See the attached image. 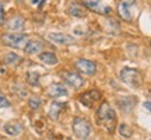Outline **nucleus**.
Returning <instances> with one entry per match:
<instances>
[{"instance_id": "aec40b11", "label": "nucleus", "mask_w": 151, "mask_h": 140, "mask_svg": "<svg viewBox=\"0 0 151 140\" xmlns=\"http://www.w3.org/2000/svg\"><path fill=\"white\" fill-rule=\"evenodd\" d=\"M28 105H29V108H31V109L37 111V109H39V108H41L42 101H41L38 97H31L29 100H28Z\"/></svg>"}, {"instance_id": "412c9836", "label": "nucleus", "mask_w": 151, "mask_h": 140, "mask_svg": "<svg viewBox=\"0 0 151 140\" xmlns=\"http://www.w3.org/2000/svg\"><path fill=\"white\" fill-rule=\"evenodd\" d=\"M27 81L31 86H37L38 83H39V74L35 73V71H29L27 74Z\"/></svg>"}, {"instance_id": "f257e3e1", "label": "nucleus", "mask_w": 151, "mask_h": 140, "mask_svg": "<svg viewBox=\"0 0 151 140\" xmlns=\"http://www.w3.org/2000/svg\"><path fill=\"white\" fill-rule=\"evenodd\" d=\"M95 118H97L98 125L104 126L109 133H112L115 130V128H116V115H115V111H113L112 107L108 102L101 104V107L98 108L97 111Z\"/></svg>"}, {"instance_id": "f03ea898", "label": "nucleus", "mask_w": 151, "mask_h": 140, "mask_svg": "<svg viewBox=\"0 0 151 140\" xmlns=\"http://www.w3.org/2000/svg\"><path fill=\"white\" fill-rule=\"evenodd\" d=\"M120 80L123 81V83H126L127 86L137 88V87L141 84L143 77H141V73L137 69L124 67V69H122V71H120Z\"/></svg>"}, {"instance_id": "39448f33", "label": "nucleus", "mask_w": 151, "mask_h": 140, "mask_svg": "<svg viewBox=\"0 0 151 140\" xmlns=\"http://www.w3.org/2000/svg\"><path fill=\"white\" fill-rule=\"evenodd\" d=\"M134 4H136V0H122L119 3V7H118V11L120 17L126 20V21H130L133 18V9H134Z\"/></svg>"}, {"instance_id": "2eb2a0df", "label": "nucleus", "mask_w": 151, "mask_h": 140, "mask_svg": "<svg viewBox=\"0 0 151 140\" xmlns=\"http://www.w3.org/2000/svg\"><path fill=\"white\" fill-rule=\"evenodd\" d=\"M67 13L73 17H84L86 16V10H84L78 3H70L69 7H67Z\"/></svg>"}, {"instance_id": "9b49d317", "label": "nucleus", "mask_w": 151, "mask_h": 140, "mask_svg": "<svg viewBox=\"0 0 151 140\" xmlns=\"http://www.w3.org/2000/svg\"><path fill=\"white\" fill-rule=\"evenodd\" d=\"M4 132L10 136H18L22 132V125L18 123V122H14V121L7 122L4 125Z\"/></svg>"}, {"instance_id": "1a4fd4ad", "label": "nucleus", "mask_w": 151, "mask_h": 140, "mask_svg": "<svg viewBox=\"0 0 151 140\" xmlns=\"http://www.w3.org/2000/svg\"><path fill=\"white\" fill-rule=\"evenodd\" d=\"M84 4L87 6V9L95 11V13H99V14H104V16L111 13V7L102 4L99 0H84Z\"/></svg>"}, {"instance_id": "9d476101", "label": "nucleus", "mask_w": 151, "mask_h": 140, "mask_svg": "<svg viewBox=\"0 0 151 140\" xmlns=\"http://www.w3.org/2000/svg\"><path fill=\"white\" fill-rule=\"evenodd\" d=\"M62 76H63V79H65L66 83H67L69 86L74 87V88H80V87L84 84L83 77H81L80 74L74 73V71H65Z\"/></svg>"}, {"instance_id": "0eeeda50", "label": "nucleus", "mask_w": 151, "mask_h": 140, "mask_svg": "<svg viewBox=\"0 0 151 140\" xmlns=\"http://www.w3.org/2000/svg\"><path fill=\"white\" fill-rule=\"evenodd\" d=\"M99 98H101V92L98 90H90V91H87L80 95V102L88 108H92Z\"/></svg>"}, {"instance_id": "a211bd4d", "label": "nucleus", "mask_w": 151, "mask_h": 140, "mask_svg": "<svg viewBox=\"0 0 151 140\" xmlns=\"http://www.w3.org/2000/svg\"><path fill=\"white\" fill-rule=\"evenodd\" d=\"M20 56L17 53H14V52H10V53H7L4 56V62H6V65H9V66H14L16 63H18L20 62Z\"/></svg>"}, {"instance_id": "4468645a", "label": "nucleus", "mask_w": 151, "mask_h": 140, "mask_svg": "<svg viewBox=\"0 0 151 140\" xmlns=\"http://www.w3.org/2000/svg\"><path fill=\"white\" fill-rule=\"evenodd\" d=\"M39 60L48 66H53L58 63V58H56V55L53 52H42L39 55Z\"/></svg>"}, {"instance_id": "20e7f679", "label": "nucleus", "mask_w": 151, "mask_h": 140, "mask_svg": "<svg viewBox=\"0 0 151 140\" xmlns=\"http://www.w3.org/2000/svg\"><path fill=\"white\" fill-rule=\"evenodd\" d=\"M28 37L25 34L21 32H11V34H6L3 37V41H4L6 45H9L11 48H21L22 43L27 42Z\"/></svg>"}, {"instance_id": "b1692460", "label": "nucleus", "mask_w": 151, "mask_h": 140, "mask_svg": "<svg viewBox=\"0 0 151 140\" xmlns=\"http://www.w3.org/2000/svg\"><path fill=\"white\" fill-rule=\"evenodd\" d=\"M144 108H146V109H148V111L151 112V102H144Z\"/></svg>"}, {"instance_id": "7ed1b4c3", "label": "nucleus", "mask_w": 151, "mask_h": 140, "mask_svg": "<svg viewBox=\"0 0 151 140\" xmlns=\"http://www.w3.org/2000/svg\"><path fill=\"white\" fill-rule=\"evenodd\" d=\"M73 132L76 133L77 137L86 140V139H88V137L91 136L92 128H91V125L88 123L86 119L74 118V121H73Z\"/></svg>"}, {"instance_id": "423d86ee", "label": "nucleus", "mask_w": 151, "mask_h": 140, "mask_svg": "<svg viewBox=\"0 0 151 140\" xmlns=\"http://www.w3.org/2000/svg\"><path fill=\"white\" fill-rule=\"evenodd\" d=\"M46 38H48V41H50L52 43H56V45H71V43H74V38L62 32H49Z\"/></svg>"}, {"instance_id": "f8f14e48", "label": "nucleus", "mask_w": 151, "mask_h": 140, "mask_svg": "<svg viewBox=\"0 0 151 140\" xmlns=\"http://www.w3.org/2000/svg\"><path fill=\"white\" fill-rule=\"evenodd\" d=\"M48 94L50 97H62V95H67V90L65 88L63 84H60V83H55L52 86L48 88Z\"/></svg>"}, {"instance_id": "6e6552de", "label": "nucleus", "mask_w": 151, "mask_h": 140, "mask_svg": "<svg viewBox=\"0 0 151 140\" xmlns=\"http://www.w3.org/2000/svg\"><path fill=\"white\" fill-rule=\"evenodd\" d=\"M76 67L80 70L81 73H84V74H87V76L95 74V71H97V65H95L94 62L87 60V59L76 60Z\"/></svg>"}, {"instance_id": "393cba45", "label": "nucleus", "mask_w": 151, "mask_h": 140, "mask_svg": "<svg viewBox=\"0 0 151 140\" xmlns=\"http://www.w3.org/2000/svg\"><path fill=\"white\" fill-rule=\"evenodd\" d=\"M150 97H151V90H150Z\"/></svg>"}, {"instance_id": "dca6fc26", "label": "nucleus", "mask_w": 151, "mask_h": 140, "mask_svg": "<svg viewBox=\"0 0 151 140\" xmlns=\"http://www.w3.org/2000/svg\"><path fill=\"white\" fill-rule=\"evenodd\" d=\"M7 27L11 31H21L22 27H24V18L22 17H13L10 21L7 22Z\"/></svg>"}, {"instance_id": "6ab92c4d", "label": "nucleus", "mask_w": 151, "mask_h": 140, "mask_svg": "<svg viewBox=\"0 0 151 140\" xmlns=\"http://www.w3.org/2000/svg\"><path fill=\"white\" fill-rule=\"evenodd\" d=\"M119 133L123 136V137H132V135H133V130H132V128H130L129 125L122 123L120 126H119Z\"/></svg>"}, {"instance_id": "f3484780", "label": "nucleus", "mask_w": 151, "mask_h": 140, "mask_svg": "<svg viewBox=\"0 0 151 140\" xmlns=\"http://www.w3.org/2000/svg\"><path fill=\"white\" fill-rule=\"evenodd\" d=\"M63 104L62 102H52V105L49 107V111H48V113H49V116L52 119H58L59 118V115H60V112L63 111Z\"/></svg>"}, {"instance_id": "4be33fe9", "label": "nucleus", "mask_w": 151, "mask_h": 140, "mask_svg": "<svg viewBox=\"0 0 151 140\" xmlns=\"http://www.w3.org/2000/svg\"><path fill=\"white\" fill-rule=\"evenodd\" d=\"M7 107H10V101L0 92V108H7Z\"/></svg>"}, {"instance_id": "ddd939ff", "label": "nucleus", "mask_w": 151, "mask_h": 140, "mask_svg": "<svg viewBox=\"0 0 151 140\" xmlns=\"http://www.w3.org/2000/svg\"><path fill=\"white\" fill-rule=\"evenodd\" d=\"M42 48H43V45L39 41H29L24 46V52L27 55H37V53H41Z\"/></svg>"}, {"instance_id": "5701e85b", "label": "nucleus", "mask_w": 151, "mask_h": 140, "mask_svg": "<svg viewBox=\"0 0 151 140\" xmlns=\"http://www.w3.org/2000/svg\"><path fill=\"white\" fill-rule=\"evenodd\" d=\"M4 24V7H3V3L0 1V25Z\"/></svg>"}]
</instances>
